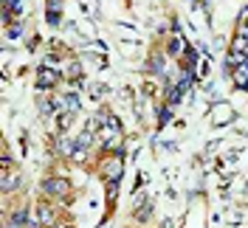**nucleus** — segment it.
<instances>
[{
	"label": "nucleus",
	"instance_id": "423d86ee",
	"mask_svg": "<svg viewBox=\"0 0 248 228\" xmlns=\"http://www.w3.org/2000/svg\"><path fill=\"white\" fill-rule=\"evenodd\" d=\"M170 54H184V40H181V37L170 43Z\"/></svg>",
	"mask_w": 248,
	"mask_h": 228
},
{
	"label": "nucleus",
	"instance_id": "f257e3e1",
	"mask_svg": "<svg viewBox=\"0 0 248 228\" xmlns=\"http://www.w3.org/2000/svg\"><path fill=\"white\" fill-rule=\"evenodd\" d=\"M43 192L48 198H65L68 195V181L65 178H51V181L43 183Z\"/></svg>",
	"mask_w": 248,
	"mask_h": 228
},
{
	"label": "nucleus",
	"instance_id": "9b49d317",
	"mask_svg": "<svg viewBox=\"0 0 248 228\" xmlns=\"http://www.w3.org/2000/svg\"><path fill=\"white\" fill-rule=\"evenodd\" d=\"M3 3H6V6H12V9H17V12H20V0H3Z\"/></svg>",
	"mask_w": 248,
	"mask_h": 228
},
{
	"label": "nucleus",
	"instance_id": "39448f33",
	"mask_svg": "<svg viewBox=\"0 0 248 228\" xmlns=\"http://www.w3.org/2000/svg\"><path fill=\"white\" fill-rule=\"evenodd\" d=\"M91 144H93V133H91V130H85V133L77 138V147H79V150H85V147H91Z\"/></svg>",
	"mask_w": 248,
	"mask_h": 228
},
{
	"label": "nucleus",
	"instance_id": "1a4fd4ad",
	"mask_svg": "<svg viewBox=\"0 0 248 228\" xmlns=\"http://www.w3.org/2000/svg\"><path fill=\"white\" fill-rule=\"evenodd\" d=\"M68 76H79V62H68Z\"/></svg>",
	"mask_w": 248,
	"mask_h": 228
},
{
	"label": "nucleus",
	"instance_id": "0eeeda50",
	"mask_svg": "<svg viewBox=\"0 0 248 228\" xmlns=\"http://www.w3.org/2000/svg\"><path fill=\"white\" fill-rule=\"evenodd\" d=\"M65 105H68V113H77V110H79V99H77V96H68V99H65Z\"/></svg>",
	"mask_w": 248,
	"mask_h": 228
},
{
	"label": "nucleus",
	"instance_id": "7ed1b4c3",
	"mask_svg": "<svg viewBox=\"0 0 248 228\" xmlns=\"http://www.w3.org/2000/svg\"><path fill=\"white\" fill-rule=\"evenodd\" d=\"M37 85H40V88H54V85H57V74H54V71H40Z\"/></svg>",
	"mask_w": 248,
	"mask_h": 228
},
{
	"label": "nucleus",
	"instance_id": "9d476101",
	"mask_svg": "<svg viewBox=\"0 0 248 228\" xmlns=\"http://www.w3.org/2000/svg\"><path fill=\"white\" fill-rule=\"evenodd\" d=\"M170 119H172V110L170 107H164V110H161V124H167Z\"/></svg>",
	"mask_w": 248,
	"mask_h": 228
},
{
	"label": "nucleus",
	"instance_id": "6e6552de",
	"mask_svg": "<svg viewBox=\"0 0 248 228\" xmlns=\"http://www.w3.org/2000/svg\"><path fill=\"white\" fill-rule=\"evenodd\" d=\"M12 220H15V226H23V223H26V209H17Z\"/></svg>",
	"mask_w": 248,
	"mask_h": 228
},
{
	"label": "nucleus",
	"instance_id": "f8f14e48",
	"mask_svg": "<svg viewBox=\"0 0 248 228\" xmlns=\"http://www.w3.org/2000/svg\"><path fill=\"white\" fill-rule=\"evenodd\" d=\"M60 3H62V0H51V12H54V15H57V9H60Z\"/></svg>",
	"mask_w": 248,
	"mask_h": 228
},
{
	"label": "nucleus",
	"instance_id": "20e7f679",
	"mask_svg": "<svg viewBox=\"0 0 248 228\" xmlns=\"http://www.w3.org/2000/svg\"><path fill=\"white\" fill-rule=\"evenodd\" d=\"M37 217H40V223H46V226H51V223H54V212H51L48 206H40Z\"/></svg>",
	"mask_w": 248,
	"mask_h": 228
},
{
	"label": "nucleus",
	"instance_id": "f03ea898",
	"mask_svg": "<svg viewBox=\"0 0 248 228\" xmlns=\"http://www.w3.org/2000/svg\"><path fill=\"white\" fill-rule=\"evenodd\" d=\"M232 79L234 85H240V88H248V62H243V65H237L232 71Z\"/></svg>",
	"mask_w": 248,
	"mask_h": 228
}]
</instances>
